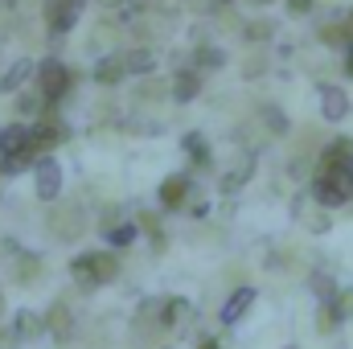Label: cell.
Wrapping results in <instances>:
<instances>
[{"mask_svg":"<svg viewBox=\"0 0 353 349\" xmlns=\"http://www.w3.org/2000/svg\"><path fill=\"white\" fill-rule=\"evenodd\" d=\"M70 271H74V279L79 283H111L115 275H119V259L111 255V251H94V255H79V259L70 263Z\"/></svg>","mask_w":353,"mask_h":349,"instance_id":"obj_1","label":"cell"},{"mask_svg":"<svg viewBox=\"0 0 353 349\" xmlns=\"http://www.w3.org/2000/svg\"><path fill=\"white\" fill-rule=\"evenodd\" d=\"M70 83H74V74L66 70V62H58V58H46L41 66H37V87H41V99L54 107L66 90H70Z\"/></svg>","mask_w":353,"mask_h":349,"instance_id":"obj_2","label":"cell"},{"mask_svg":"<svg viewBox=\"0 0 353 349\" xmlns=\"http://www.w3.org/2000/svg\"><path fill=\"white\" fill-rule=\"evenodd\" d=\"M41 12H46V25L54 29V37H62V33L83 17V0H46Z\"/></svg>","mask_w":353,"mask_h":349,"instance_id":"obj_3","label":"cell"},{"mask_svg":"<svg viewBox=\"0 0 353 349\" xmlns=\"http://www.w3.org/2000/svg\"><path fill=\"white\" fill-rule=\"evenodd\" d=\"M50 226H54V235L66 243V239H79L83 235V210L79 206H62V210H54L50 214Z\"/></svg>","mask_w":353,"mask_h":349,"instance_id":"obj_4","label":"cell"},{"mask_svg":"<svg viewBox=\"0 0 353 349\" xmlns=\"http://www.w3.org/2000/svg\"><path fill=\"white\" fill-rule=\"evenodd\" d=\"M29 148H33V128L12 123V128L0 132V152H4V157H12V152H29ZM33 152H37V148H33Z\"/></svg>","mask_w":353,"mask_h":349,"instance_id":"obj_5","label":"cell"},{"mask_svg":"<svg viewBox=\"0 0 353 349\" xmlns=\"http://www.w3.org/2000/svg\"><path fill=\"white\" fill-rule=\"evenodd\" d=\"M58 189H62V173H58V165H54L50 157H41V161H37V197H41V201H54Z\"/></svg>","mask_w":353,"mask_h":349,"instance_id":"obj_6","label":"cell"},{"mask_svg":"<svg viewBox=\"0 0 353 349\" xmlns=\"http://www.w3.org/2000/svg\"><path fill=\"white\" fill-rule=\"evenodd\" d=\"M312 197H316L321 206H329V210H333V206H345V201H350V189H345V185H337L333 177L321 173L316 181H312Z\"/></svg>","mask_w":353,"mask_h":349,"instance_id":"obj_7","label":"cell"},{"mask_svg":"<svg viewBox=\"0 0 353 349\" xmlns=\"http://www.w3.org/2000/svg\"><path fill=\"white\" fill-rule=\"evenodd\" d=\"M321 94H325V119H329V123H341V119L350 115V94L341 87H325Z\"/></svg>","mask_w":353,"mask_h":349,"instance_id":"obj_8","label":"cell"},{"mask_svg":"<svg viewBox=\"0 0 353 349\" xmlns=\"http://www.w3.org/2000/svg\"><path fill=\"white\" fill-rule=\"evenodd\" d=\"M197 90H201V74L197 70H176V79H173V99L176 103H189V99H197Z\"/></svg>","mask_w":353,"mask_h":349,"instance_id":"obj_9","label":"cell"},{"mask_svg":"<svg viewBox=\"0 0 353 349\" xmlns=\"http://www.w3.org/2000/svg\"><path fill=\"white\" fill-rule=\"evenodd\" d=\"M123 74H128V62H123V54H115V58H103V62L94 66V83H103V87H115Z\"/></svg>","mask_w":353,"mask_h":349,"instance_id":"obj_10","label":"cell"},{"mask_svg":"<svg viewBox=\"0 0 353 349\" xmlns=\"http://www.w3.org/2000/svg\"><path fill=\"white\" fill-rule=\"evenodd\" d=\"M185 193H189V177H169L161 185V206L165 210H181L185 206Z\"/></svg>","mask_w":353,"mask_h":349,"instance_id":"obj_11","label":"cell"},{"mask_svg":"<svg viewBox=\"0 0 353 349\" xmlns=\"http://www.w3.org/2000/svg\"><path fill=\"white\" fill-rule=\"evenodd\" d=\"M62 136H66V132H62L58 123H37V128H33V148H37V152H50Z\"/></svg>","mask_w":353,"mask_h":349,"instance_id":"obj_12","label":"cell"},{"mask_svg":"<svg viewBox=\"0 0 353 349\" xmlns=\"http://www.w3.org/2000/svg\"><path fill=\"white\" fill-rule=\"evenodd\" d=\"M123 62H128V74H152V66H157L152 50H128Z\"/></svg>","mask_w":353,"mask_h":349,"instance_id":"obj_13","label":"cell"},{"mask_svg":"<svg viewBox=\"0 0 353 349\" xmlns=\"http://www.w3.org/2000/svg\"><path fill=\"white\" fill-rule=\"evenodd\" d=\"M321 41H325V46H345V50L353 46V37H350V29H345V21H341V25H337V21L321 25Z\"/></svg>","mask_w":353,"mask_h":349,"instance_id":"obj_14","label":"cell"},{"mask_svg":"<svg viewBox=\"0 0 353 349\" xmlns=\"http://www.w3.org/2000/svg\"><path fill=\"white\" fill-rule=\"evenodd\" d=\"M33 74V62H12L8 70H4V79H0V90H12V87H21L25 79Z\"/></svg>","mask_w":353,"mask_h":349,"instance_id":"obj_15","label":"cell"},{"mask_svg":"<svg viewBox=\"0 0 353 349\" xmlns=\"http://www.w3.org/2000/svg\"><path fill=\"white\" fill-rule=\"evenodd\" d=\"M251 300H255V292H251V288L234 292V300L222 308V321H239V312H247V308H251Z\"/></svg>","mask_w":353,"mask_h":349,"instance_id":"obj_16","label":"cell"},{"mask_svg":"<svg viewBox=\"0 0 353 349\" xmlns=\"http://www.w3.org/2000/svg\"><path fill=\"white\" fill-rule=\"evenodd\" d=\"M46 325L54 329V337H62V341L70 337V312H66L62 304H58V308H50V317H46Z\"/></svg>","mask_w":353,"mask_h":349,"instance_id":"obj_17","label":"cell"},{"mask_svg":"<svg viewBox=\"0 0 353 349\" xmlns=\"http://www.w3.org/2000/svg\"><path fill=\"white\" fill-rule=\"evenodd\" d=\"M37 157H41V152H33V148H29V152H12V157H4V165H0V169H4V173H25Z\"/></svg>","mask_w":353,"mask_h":349,"instance_id":"obj_18","label":"cell"},{"mask_svg":"<svg viewBox=\"0 0 353 349\" xmlns=\"http://www.w3.org/2000/svg\"><path fill=\"white\" fill-rule=\"evenodd\" d=\"M345 157H353V144H350V140H333V144L325 148V157H321V165L329 169V165H337V161H345Z\"/></svg>","mask_w":353,"mask_h":349,"instance_id":"obj_19","label":"cell"},{"mask_svg":"<svg viewBox=\"0 0 353 349\" xmlns=\"http://www.w3.org/2000/svg\"><path fill=\"white\" fill-rule=\"evenodd\" d=\"M201 70H222V62H226V54L222 50H197V58H193Z\"/></svg>","mask_w":353,"mask_h":349,"instance_id":"obj_20","label":"cell"},{"mask_svg":"<svg viewBox=\"0 0 353 349\" xmlns=\"http://www.w3.org/2000/svg\"><path fill=\"white\" fill-rule=\"evenodd\" d=\"M271 33H275V29H271L267 21H251V25H243V37H247V41H267Z\"/></svg>","mask_w":353,"mask_h":349,"instance_id":"obj_21","label":"cell"},{"mask_svg":"<svg viewBox=\"0 0 353 349\" xmlns=\"http://www.w3.org/2000/svg\"><path fill=\"white\" fill-rule=\"evenodd\" d=\"M136 239V226H115V230H107V243H115V247H128Z\"/></svg>","mask_w":353,"mask_h":349,"instance_id":"obj_22","label":"cell"},{"mask_svg":"<svg viewBox=\"0 0 353 349\" xmlns=\"http://www.w3.org/2000/svg\"><path fill=\"white\" fill-rule=\"evenodd\" d=\"M353 312V292H337V300H333V317H350Z\"/></svg>","mask_w":353,"mask_h":349,"instance_id":"obj_23","label":"cell"},{"mask_svg":"<svg viewBox=\"0 0 353 349\" xmlns=\"http://www.w3.org/2000/svg\"><path fill=\"white\" fill-rule=\"evenodd\" d=\"M17 325H21V329H17V333H21V337H33V333H37V329H33V325H37V321H33V317H29V312H21V317H17Z\"/></svg>","mask_w":353,"mask_h":349,"instance_id":"obj_24","label":"cell"},{"mask_svg":"<svg viewBox=\"0 0 353 349\" xmlns=\"http://www.w3.org/2000/svg\"><path fill=\"white\" fill-rule=\"evenodd\" d=\"M312 4H316V0H288V12H292V17H304V12H312Z\"/></svg>","mask_w":353,"mask_h":349,"instance_id":"obj_25","label":"cell"},{"mask_svg":"<svg viewBox=\"0 0 353 349\" xmlns=\"http://www.w3.org/2000/svg\"><path fill=\"white\" fill-rule=\"evenodd\" d=\"M21 111H37V99L33 94H21Z\"/></svg>","mask_w":353,"mask_h":349,"instance_id":"obj_26","label":"cell"},{"mask_svg":"<svg viewBox=\"0 0 353 349\" xmlns=\"http://www.w3.org/2000/svg\"><path fill=\"white\" fill-rule=\"evenodd\" d=\"M99 4H103V8H119L123 0H99Z\"/></svg>","mask_w":353,"mask_h":349,"instance_id":"obj_27","label":"cell"},{"mask_svg":"<svg viewBox=\"0 0 353 349\" xmlns=\"http://www.w3.org/2000/svg\"><path fill=\"white\" fill-rule=\"evenodd\" d=\"M345 29H350V37H353V8L345 12Z\"/></svg>","mask_w":353,"mask_h":349,"instance_id":"obj_28","label":"cell"},{"mask_svg":"<svg viewBox=\"0 0 353 349\" xmlns=\"http://www.w3.org/2000/svg\"><path fill=\"white\" fill-rule=\"evenodd\" d=\"M345 66H350V74H353V46H350V58H345Z\"/></svg>","mask_w":353,"mask_h":349,"instance_id":"obj_29","label":"cell"},{"mask_svg":"<svg viewBox=\"0 0 353 349\" xmlns=\"http://www.w3.org/2000/svg\"><path fill=\"white\" fill-rule=\"evenodd\" d=\"M247 4H275V0H247Z\"/></svg>","mask_w":353,"mask_h":349,"instance_id":"obj_30","label":"cell"},{"mask_svg":"<svg viewBox=\"0 0 353 349\" xmlns=\"http://www.w3.org/2000/svg\"><path fill=\"white\" fill-rule=\"evenodd\" d=\"M201 349H218V346H214V341H210V346H201Z\"/></svg>","mask_w":353,"mask_h":349,"instance_id":"obj_31","label":"cell"},{"mask_svg":"<svg viewBox=\"0 0 353 349\" xmlns=\"http://www.w3.org/2000/svg\"><path fill=\"white\" fill-rule=\"evenodd\" d=\"M0 132H4V128H0Z\"/></svg>","mask_w":353,"mask_h":349,"instance_id":"obj_32","label":"cell"},{"mask_svg":"<svg viewBox=\"0 0 353 349\" xmlns=\"http://www.w3.org/2000/svg\"><path fill=\"white\" fill-rule=\"evenodd\" d=\"M0 173H4V169H0Z\"/></svg>","mask_w":353,"mask_h":349,"instance_id":"obj_33","label":"cell"}]
</instances>
